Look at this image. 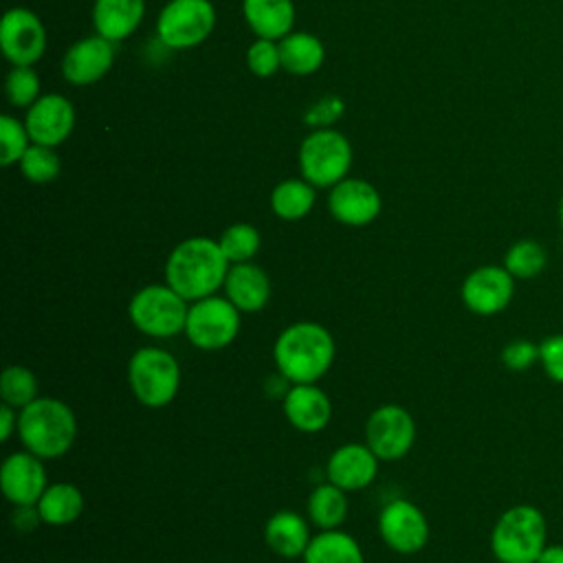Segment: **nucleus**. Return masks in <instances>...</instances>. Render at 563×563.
<instances>
[{
  "mask_svg": "<svg viewBox=\"0 0 563 563\" xmlns=\"http://www.w3.org/2000/svg\"><path fill=\"white\" fill-rule=\"evenodd\" d=\"M231 264L218 240L194 235L178 242L165 260V282L189 303L218 295Z\"/></svg>",
  "mask_w": 563,
  "mask_h": 563,
  "instance_id": "nucleus-1",
  "label": "nucleus"
},
{
  "mask_svg": "<svg viewBox=\"0 0 563 563\" xmlns=\"http://www.w3.org/2000/svg\"><path fill=\"white\" fill-rule=\"evenodd\" d=\"M336 356L332 332L317 321L286 325L273 343L275 369L292 385L317 383L328 374Z\"/></svg>",
  "mask_w": 563,
  "mask_h": 563,
  "instance_id": "nucleus-2",
  "label": "nucleus"
},
{
  "mask_svg": "<svg viewBox=\"0 0 563 563\" xmlns=\"http://www.w3.org/2000/svg\"><path fill=\"white\" fill-rule=\"evenodd\" d=\"M18 438L22 446L42 460L66 455L77 438V418L68 402L53 396H37L20 409Z\"/></svg>",
  "mask_w": 563,
  "mask_h": 563,
  "instance_id": "nucleus-3",
  "label": "nucleus"
},
{
  "mask_svg": "<svg viewBox=\"0 0 563 563\" xmlns=\"http://www.w3.org/2000/svg\"><path fill=\"white\" fill-rule=\"evenodd\" d=\"M548 537L545 517L530 504L504 510L490 532V550L499 563H537Z\"/></svg>",
  "mask_w": 563,
  "mask_h": 563,
  "instance_id": "nucleus-4",
  "label": "nucleus"
},
{
  "mask_svg": "<svg viewBox=\"0 0 563 563\" xmlns=\"http://www.w3.org/2000/svg\"><path fill=\"white\" fill-rule=\"evenodd\" d=\"M128 383L136 402L147 409H161L178 396L180 365L169 350L145 345L128 361Z\"/></svg>",
  "mask_w": 563,
  "mask_h": 563,
  "instance_id": "nucleus-5",
  "label": "nucleus"
},
{
  "mask_svg": "<svg viewBox=\"0 0 563 563\" xmlns=\"http://www.w3.org/2000/svg\"><path fill=\"white\" fill-rule=\"evenodd\" d=\"M189 301L167 282L139 288L128 303L132 325L150 339H172L185 332Z\"/></svg>",
  "mask_w": 563,
  "mask_h": 563,
  "instance_id": "nucleus-6",
  "label": "nucleus"
},
{
  "mask_svg": "<svg viewBox=\"0 0 563 563\" xmlns=\"http://www.w3.org/2000/svg\"><path fill=\"white\" fill-rule=\"evenodd\" d=\"M299 172L317 189H332L347 178L352 167V145L334 128L310 132L299 145Z\"/></svg>",
  "mask_w": 563,
  "mask_h": 563,
  "instance_id": "nucleus-7",
  "label": "nucleus"
},
{
  "mask_svg": "<svg viewBox=\"0 0 563 563\" xmlns=\"http://www.w3.org/2000/svg\"><path fill=\"white\" fill-rule=\"evenodd\" d=\"M242 312L224 297L211 295L189 303L185 336L202 352H218L229 347L240 334Z\"/></svg>",
  "mask_w": 563,
  "mask_h": 563,
  "instance_id": "nucleus-8",
  "label": "nucleus"
},
{
  "mask_svg": "<svg viewBox=\"0 0 563 563\" xmlns=\"http://www.w3.org/2000/svg\"><path fill=\"white\" fill-rule=\"evenodd\" d=\"M216 26L211 0H169L156 20L158 40L176 51L202 44Z\"/></svg>",
  "mask_w": 563,
  "mask_h": 563,
  "instance_id": "nucleus-9",
  "label": "nucleus"
},
{
  "mask_svg": "<svg viewBox=\"0 0 563 563\" xmlns=\"http://www.w3.org/2000/svg\"><path fill=\"white\" fill-rule=\"evenodd\" d=\"M416 442V422L409 409L389 402L376 407L365 422V444L378 460L396 462L405 457Z\"/></svg>",
  "mask_w": 563,
  "mask_h": 563,
  "instance_id": "nucleus-10",
  "label": "nucleus"
},
{
  "mask_svg": "<svg viewBox=\"0 0 563 563\" xmlns=\"http://www.w3.org/2000/svg\"><path fill=\"white\" fill-rule=\"evenodd\" d=\"M383 543L398 554H416L429 541V521L420 506L409 499H391L378 515Z\"/></svg>",
  "mask_w": 563,
  "mask_h": 563,
  "instance_id": "nucleus-11",
  "label": "nucleus"
},
{
  "mask_svg": "<svg viewBox=\"0 0 563 563\" xmlns=\"http://www.w3.org/2000/svg\"><path fill=\"white\" fill-rule=\"evenodd\" d=\"M0 48L13 66H33L46 51V29L37 13L13 7L0 22Z\"/></svg>",
  "mask_w": 563,
  "mask_h": 563,
  "instance_id": "nucleus-12",
  "label": "nucleus"
},
{
  "mask_svg": "<svg viewBox=\"0 0 563 563\" xmlns=\"http://www.w3.org/2000/svg\"><path fill=\"white\" fill-rule=\"evenodd\" d=\"M515 295V277L497 264L473 268L460 288L462 303L468 312L479 317H493L508 308Z\"/></svg>",
  "mask_w": 563,
  "mask_h": 563,
  "instance_id": "nucleus-13",
  "label": "nucleus"
},
{
  "mask_svg": "<svg viewBox=\"0 0 563 563\" xmlns=\"http://www.w3.org/2000/svg\"><path fill=\"white\" fill-rule=\"evenodd\" d=\"M44 460L22 449L9 453L0 466V488L13 506H33L48 486Z\"/></svg>",
  "mask_w": 563,
  "mask_h": 563,
  "instance_id": "nucleus-14",
  "label": "nucleus"
},
{
  "mask_svg": "<svg viewBox=\"0 0 563 563\" xmlns=\"http://www.w3.org/2000/svg\"><path fill=\"white\" fill-rule=\"evenodd\" d=\"M380 209L378 189L363 178H343L328 194L330 216L345 227H367L378 218Z\"/></svg>",
  "mask_w": 563,
  "mask_h": 563,
  "instance_id": "nucleus-15",
  "label": "nucleus"
},
{
  "mask_svg": "<svg viewBox=\"0 0 563 563\" xmlns=\"http://www.w3.org/2000/svg\"><path fill=\"white\" fill-rule=\"evenodd\" d=\"M24 125L33 143L57 147L75 128V108L64 95H42L33 106L26 108Z\"/></svg>",
  "mask_w": 563,
  "mask_h": 563,
  "instance_id": "nucleus-16",
  "label": "nucleus"
},
{
  "mask_svg": "<svg viewBox=\"0 0 563 563\" xmlns=\"http://www.w3.org/2000/svg\"><path fill=\"white\" fill-rule=\"evenodd\" d=\"M114 64V42L86 35L68 46L62 57V75L73 86H90L106 77Z\"/></svg>",
  "mask_w": 563,
  "mask_h": 563,
  "instance_id": "nucleus-17",
  "label": "nucleus"
},
{
  "mask_svg": "<svg viewBox=\"0 0 563 563\" xmlns=\"http://www.w3.org/2000/svg\"><path fill=\"white\" fill-rule=\"evenodd\" d=\"M378 457L365 442H347L336 446L325 462L328 482L345 493L367 488L378 475Z\"/></svg>",
  "mask_w": 563,
  "mask_h": 563,
  "instance_id": "nucleus-18",
  "label": "nucleus"
},
{
  "mask_svg": "<svg viewBox=\"0 0 563 563\" xmlns=\"http://www.w3.org/2000/svg\"><path fill=\"white\" fill-rule=\"evenodd\" d=\"M286 420L301 433H319L332 420V400L317 383L290 385L282 398Z\"/></svg>",
  "mask_w": 563,
  "mask_h": 563,
  "instance_id": "nucleus-19",
  "label": "nucleus"
},
{
  "mask_svg": "<svg viewBox=\"0 0 563 563\" xmlns=\"http://www.w3.org/2000/svg\"><path fill=\"white\" fill-rule=\"evenodd\" d=\"M222 290H224V297L242 314H253L264 310L273 292L266 271L253 262L231 264Z\"/></svg>",
  "mask_w": 563,
  "mask_h": 563,
  "instance_id": "nucleus-20",
  "label": "nucleus"
},
{
  "mask_svg": "<svg viewBox=\"0 0 563 563\" xmlns=\"http://www.w3.org/2000/svg\"><path fill=\"white\" fill-rule=\"evenodd\" d=\"M310 539L308 521L295 510H277L264 523V541L282 559H301Z\"/></svg>",
  "mask_w": 563,
  "mask_h": 563,
  "instance_id": "nucleus-21",
  "label": "nucleus"
},
{
  "mask_svg": "<svg viewBox=\"0 0 563 563\" xmlns=\"http://www.w3.org/2000/svg\"><path fill=\"white\" fill-rule=\"evenodd\" d=\"M145 15V0H95L92 24L97 35L119 42L130 37Z\"/></svg>",
  "mask_w": 563,
  "mask_h": 563,
  "instance_id": "nucleus-22",
  "label": "nucleus"
},
{
  "mask_svg": "<svg viewBox=\"0 0 563 563\" xmlns=\"http://www.w3.org/2000/svg\"><path fill=\"white\" fill-rule=\"evenodd\" d=\"M242 13L249 29L264 40L279 42L292 33L295 4L292 0H242Z\"/></svg>",
  "mask_w": 563,
  "mask_h": 563,
  "instance_id": "nucleus-23",
  "label": "nucleus"
},
{
  "mask_svg": "<svg viewBox=\"0 0 563 563\" xmlns=\"http://www.w3.org/2000/svg\"><path fill=\"white\" fill-rule=\"evenodd\" d=\"M35 506L42 523L53 528H64L75 523L81 517L86 508V499L79 486L70 482H53L46 486V490L42 493Z\"/></svg>",
  "mask_w": 563,
  "mask_h": 563,
  "instance_id": "nucleus-24",
  "label": "nucleus"
},
{
  "mask_svg": "<svg viewBox=\"0 0 563 563\" xmlns=\"http://www.w3.org/2000/svg\"><path fill=\"white\" fill-rule=\"evenodd\" d=\"M282 68L290 75H312L321 68L325 59V48L321 40L306 31H292L279 42Z\"/></svg>",
  "mask_w": 563,
  "mask_h": 563,
  "instance_id": "nucleus-25",
  "label": "nucleus"
},
{
  "mask_svg": "<svg viewBox=\"0 0 563 563\" xmlns=\"http://www.w3.org/2000/svg\"><path fill=\"white\" fill-rule=\"evenodd\" d=\"M301 559L303 563H365L358 541L341 528L319 530Z\"/></svg>",
  "mask_w": 563,
  "mask_h": 563,
  "instance_id": "nucleus-26",
  "label": "nucleus"
},
{
  "mask_svg": "<svg viewBox=\"0 0 563 563\" xmlns=\"http://www.w3.org/2000/svg\"><path fill=\"white\" fill-rule=\"evenodd\" d=\"M306 510H308V519L319 530L341 528L347 517V510H350L347 493L332 482L317 484L308 495Z\"/></svg>",
  "mask_w": 563,
  "mask_h": 563,
  "instance_id": "nucleus-27",
  "label": "nucleus"
},
{
  "mask_svg": "<svg viewBox=\"0 0 563 563\" xmlns=\"http://www.w3.org/2000/svg\"><path fill=\"white\" fill-rule=\"evenodd\" d=\"M317 187H312L306 178H286L275 185L271 191V209L277 218L295 222L306 218L314 207V194Z\"/></svg>",
  "mask_w": 563,
  "mask_h": 563,
  "instance_id": "nucleus-28",
  "label": "nucleus"
},
{
  "mask_svg": "<svg viewBox=\"0 0 563 563\" xmlns=\"http://www.w3.org/2000/svg\"><path fill=\"white\" fill-rule=\"evenodd\" d=\"M501 266L515 279H534L548 266V251L537 240H517L506 251Z\"/></svg>",
  "mask_w": 563,
  "mask_h": 563,
  "instance_id": "nucleus-29",
  "label": "nucleus"
},
{
  "mask_svg": "<svg viewBox=\"0 0 563 563\" xmlns=\"http://www.w3.org/2000/svg\"><path fill=\"white\" fill-rule=\"evenodd\" d=\"M37 376L33 369L24 365H7L2 376H0V398L4 405L13 409H24L31 405L40 394H37Z\"/></svg>",
  "mask_w": 563,
  "mask_h": 563,
  "instance_id": "nucleus-30",
  "label": "nucleus"
},
{
  "mask_svg": "<svg viewBox=\"0 0 563 563\" xmlns=\"http://www.w3.org/2000/svg\"><path fill=\"white\" fill-rule=\"evenodd\" d=\"M218 244L224 257L229 260V264H244V262H253V257L260 253L262 235L249 222H233L222 231V235L218 238Z\"/></svg>",
  "mask_w": 563,
  "mask_h": 563,
  "instance_id": "nucleus-31",
  "label": "nucleus"
},
{
  "mask_svg": "<svg viewBox=\"0 0 563 563\" xmlns=\"http://www.w3.org/2000/svg\"><path fill=\"white\" fill-rule=\"evenodd\" d=\"M18 165H20L22 176L35 185L53 183L62 172V161H59L55 147L37 145V143L29 145V150L24 152V156L20 158Z\"/></svg>",
  "mask_w": 563,
  "mask_h": 563,
  "instance_id": "nucleus-32",
  "label": "nucleus"
},
{
  "mask_svg": "<svg viewBox=\"0 0 563 563\" xmlns=\"http://www.w3.org/2000/svg\"><path fill=\"white\" fill-rule=\"evenodd\" d=\"M31 143L33 141L24 123H20L11 114L0 117V165L2 167L20 163V158L24 156Z\"/></svg>",
  "mask_w": 563,
  "mask_h": 563,
  "instance_id": "nucleus-33",
  "label": "nucleus"
},
{
  "mask_svg": "<svg viewBox=\"0 0 563 563\" xmlns=\"http://www.w3.org/2000/svg\"><path fill=\"white\" fill-rule=\"evenodd\" d=\"M4 92L11 106H33L40 99V77L33 66H13L4 79Z\"/></svg>",
  "mask_w": 563,
  "mask_h": 563,
  "instance_id": "nucleus-34",
  "label": "nucleus"
},
{
  "mask_svg": "<svg viewBox=\"0 0 563 563\" xmlns=\"http://www.w3.org/2000/svg\"><path fill=\"white\" fill-rule=\"evenodd\" d=\"M246 66L257 77H273L282 68L279 44L275 40L257 37L246 51Z\"/></svg>",
  "mask_w": 563,
  "mask_h": 563,
  "instance_id": "nucleus-35",
  "label": "nucleus"
},
{
  "mask_svg": "<svg viewBox=\"0 0 563 563\" xmlns=\"http://www.w3.org/2000/svg\"><path fill=\"white\" fill-rule=\"evenodd\" d=\"M501 363L510 372H526L534 363H539V345L530 339H515L504 345Z\"/></svg>",
  "mask_w": 563,
  "mask_h": 563,
  "instance_id": "nucleus-36",
  "label": "nucleus"
},
{
  "mask_svg": "<svg viewBox=\"0 0 563 563\" xmlns=\"http://www.w3.org/2000/svg\"><path fill=\"white\" fill-rule=\"evenodd\" d=\"M539 363L552 383L563 385V334H550L539 343Z\"/></svg>",
  "mask_w": 563,
  "mask_h": 563,
  "instance_id": "nucleus-37",
  "label": "nucleus"
},
{
  "mask_svg": "<svg viewBox=\"0 0 563 563\" xmlns=\"http://www.w3.org/2000/svg\"><path fill=\"white\" fill-rule=\"evenodd\" d=\"M13 515H11V523L15 530L20 532H31L33 528H37L42 523L37 506H13Z\"/></svg>",
  "mask_w": 563,
  "mask_h": 563,
  "instance_id": "nucleus-38",
  "label": "nucleus"
},
{
  "mask_svg": "<svg viewBox=\"0 0 563 563\" xmlns=\"http://www.w3.org/2000/svg\"><path fill=\"white\" fill-rule=\"evenodd\" d=\"M18 418H20V411L9 407V405H0V440L2 442H9L13 433H18Z\"/></svg>",
  "mask_w": 563,
  "mask_h": 563,
  "instance_id": "nucleus-39",
  "label": "nucleus"
},
{
  "mask_svg": "<svg viewBox=\"0 0 563 563\" xmlns=\"http://www.w3.org/2000/svg\"><path fill=\"white\" fill-rule=\"evenodd\" d=\"M537 563H563V545L561 543L545 545L543 552L539 554Z\"/></svg>",
  "mask_w": 563,
  "mask_h": 563,
  "instance_id": "nucleus-40",
  "label": "nucleus"
},
{
  "mask_svg": "<svg viewBox=\"0 0 563 563\" xmlns=\"http://www.w3.org/2000/svg\"><path fill=\"white\" fill-rule=\"evenodd\" d=\"M559 224H561V231H563V196L559 200Z\"/></svg>",
  "mask_w": 563,
  "mask_h": 563,
  "instance_id": "nucleus-41",
  "label": "nucleus"
},
{
  "mask_svg": "<svg viewBox=\"0 0 563 563\" xmlns=\"http://www.w3.org/2000/svg\"><path fill=\"white\" fill-rule=\"evenodd\" d=\"M495 563H499V561H495Z\"/></svg>",
  "mask_w": 563,
  "mask_h": 563,
  "instance_id": "nucleus-42",
  "label": "nucleus"
}]
</instances>
